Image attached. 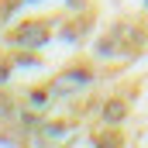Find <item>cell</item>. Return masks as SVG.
I'll list each match as a JSON object with an SVG mask.
<instances>
[{
  "instance_id": "1",
  "label": "cell",
  "mask_w": 148,
  "mask_h": 148,
  "mask_svg": "<svg viewBox=\"0 0 148 148\" xmlns=\"http://www.w3.org/2000/svg\"><path fill=\"white\" fill-rule=\"evenodd\" d=\"M14 41H21V45H38V41H45V31H41L38 24H24V31H17Z\"/></svg>"
},
{
  "instance_id": "2",
  "label": "cell",
  "mask_w": 148,
  "mask_h": 148,
  "mask_svg": "<svg viewBox=\"0 0 148 148\" xmlns=\"http://www.w3.org/2000/svg\"><path fill=\"white\" fill-rule=\"evenodd\" d=\"M103 117H107V121H121V117H124V103H121V100H110L107 110H103Z\"/></svg>"
}]
</instances>
